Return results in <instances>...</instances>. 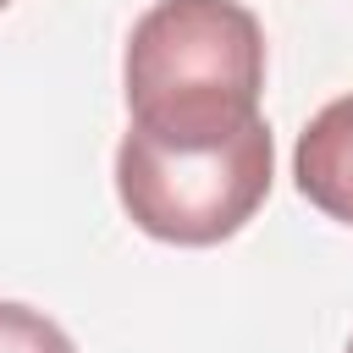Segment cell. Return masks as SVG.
Instances as JSON below:
<instances>
[{"label": "cell", "mask_w": 353, "mask_h": 353, "mask_svg": "<svg viewBox=\"0 0 353 353\" xmlns=\"http://www.w3.org/2000/svg\"><path fill=\"white\" fill-rule=\"evenodd\" d=\"M127 127L199 149L265 121V28L243 0H154L121 55Z\"/></svg>", "instance_id": "1"}, {"label": "cell", "mask_w": 353, "mask_h": 353, "mask_svg": "<svg viewBox=\"0 0 353 353\" xmlns=\"http://www.w3.org/2000/svg\"><path fill=\"white\" fill-rule=\"evenodd\" d=\"M270 121H254L248 132L199 149L154 143L132 127L116 143V199L127 221L171 248H215L237 237L270 199Z\"/></svg>", "instance_id": "2"}, {"label": "cell", "mask_w": 353, "mask_h": 353, "mask_svg": "<svg viewBox=\"0 0 353 353\" xmlns=\"http://www.w3.org/2000/svg\"><path fill=\"white\" fill-rule=\"evenodd\" d=\"M292 182L320 215L353 226V94L309 116L292 149Z\"/></svg>", "instance_id": "3"}, {"label": "cell", "mask_w": 353, "mask_h": 353, "mask_svg": "<svg viewBox=\"0 0 353 353\" xmlns=\"http://www.w3.org/2000/svg\"><path fill=\"white\" fill-rule=\"evenodd\" d=\"M0 353H77V347L50 314L0 298Z\"/></svg>", "instance_id": "4"}, {"label": "cell", "mask_w": 353, "mask_h": 353, "mask_svg": "<svg viewBox=\"0 0 353 353\" xmlns=\"http://www.w3.org/2000/svg\"><path fill=\"white\" fill-rule=\"evenodd\" d=\"M6 6H11V0H0V11H6Z\"/></svg>", "instance_id": "5"}, {"label": "cell", "mask_w": 353, "mask_h": 353, "mask_svg": "<svg viewBox=\"0 0 353 353\" xmlns=\"http://www.w3.org/2000/svg\"><path fill=\"white\" fill-rule=\"evenodd\" d=\"M347 353H353V336H347Z\"/></svg>", "instance_id": "6"}]
</instances>
